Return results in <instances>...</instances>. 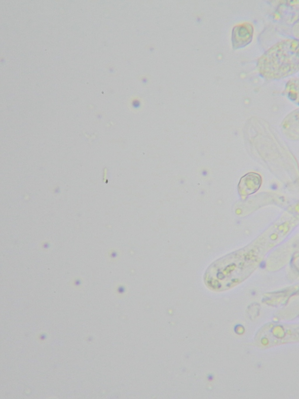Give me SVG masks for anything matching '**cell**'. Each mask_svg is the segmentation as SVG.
I'll return each mask as SVG.
<instances>
[{"instance_id": "2", "label": "cell", "mask_w": 299, "mask_h": 399, "mask_svg": "<svg viewBox=\"0 0 299 399\" xmlns=\"http://www.w3.org/2000/svg\"><path fill=\"white\" fill-rule=\"evenodd\" d=\"M253 33V28L249 24L235 27L232 37L234 47L238 48L247 45L252 39Z\"/></svg>"}, {"instance_id": "3", "label": "cell", "mask_w": 299, "mask_h": 399, "mask_svg": "<svg viewBox=\"0 0 299 399\" xmlns=\"http://www.w3.org/2000/svg\"><path fill=\"white\" fill-rule=\"evenodd\" d=\"M262 185V179L259 176H253L246 178L240 184L241 193L246 196L256 193Z\"/></svg>"}, {"instance_id": "1", "label": "cell", "mask_w": 299, "mask_h": 399, "mask_svg": "<svg viewBox=\"0 0 299 399\" xmlns=\"http://www.w3.org/2000/svg\"><path fill=\"white\" fill-rule=\"evenodd\" d=\"M261 74L268 79H281L299 70V41L288 40L275 44L261 57Z\"/></svg>"}]
</instances>
